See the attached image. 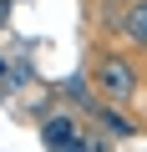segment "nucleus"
I'll list each match as a JSON object with an SVG mask.
<instances>
[{
  "label": "nucleus",
  "instance_id": "nucleus-1",
  "mask_svg": "<svg viewBox=\"0 0 147 152\" xmlns=\"http://www.w3.org/2000/svg\"><path fill=\"white\" fill-rule=\"evenodd\" d=\"M137 66L127 61V56H107L102 61V71H97V86H102V96L112 102V107H127L132 96H137Z\"/></svg>",
  "mask_w": 147,
  "mask_h": 152
},
{
  "label": "nucleus",
  "instance_id": "nucleus-2",
  "mask_svg": "<svg viewBox=\"0 0 147 152\" xmlns=\"http://www.w3.org/2000/svg\"><path fill=\"white\" fill-rule=\"evenodd\" d=\"M122 31H127V41H132V46H147V0H132V10H127Z\"/></svg>",
  "mask_w": 147,
  "mask_h": 152
},
{
  "label": "nucleus",
  "instance_id": "nucleus-3",
  "mask_svg": "<svg viewBox=\"0 0 147 152\" xmlns=\"http://www.w3.org/2000/svg\"><path fill=\"white\" fill-rule=\"evenodd\" d=\"M71 142H76V122H71V117H51L46 122V147H71Z\"/></svg>",
  "mask_w": 147,
  "mask_h": 152
},
{
  "label": "nucleus",
  "instance_id": "nucleus-4",
  "mask_svg": "<svg viewBox=\"0 0 147 152\" xmlns=\"http://www.w3.org/2000/svg\"><path fill=\"white\" fill-rule=\"evenodd\" d=\"M102 122H107V132H112V137H132V132H137V122H127L117 107H107V112H102Z\"/></svg>",
  "mask_w": 147,
  "mask_h": 152
},
{
  "label": "nucleus",
  "instance_id": "nucleus-5",
  "mask_svg": "<svg viewBox=\"0 0 147 152\" xmlns=\"http://www.w3.org/2000/svg\"><path fill=\"white\" fill-rule=\"evenodd\" d=\"M61 152H91V147H86V142L76 137V142H71V147H61Z\"/></svg>",
  "mask_w": 147,
  "mask_h": 152
},
{
  "label": "nucleus",
  "instance_id": "nucleus-6",
  "mask_svg": "<svg viewBox=\"0 0 147 152\" xmlns=\"http://www.w3.org/2000/svg\"><path fill=\"white\" fill-rule=\"evenodd\" d=\"M5 76H10V61H0V81H5Z\"/></svg>",
  "mask_w": 147,
  "mask_h": 152
}]
</instances>
